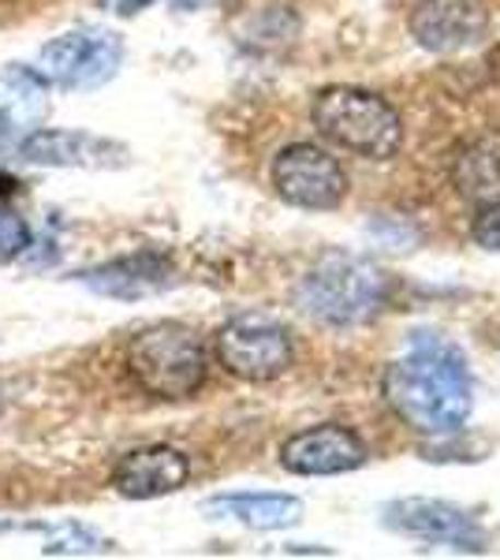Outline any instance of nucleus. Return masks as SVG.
Listing matches in <instances>:
<instances>
[{"label": "nucleus", "instance_id": "nucleus-21", "mask_svg": "<svg viewBox=\"0 0 500 560\" xmlns=\"http://www.w3.org/2000/svg\"><path fill=\"white\" fill-rule=\"evenodd\" d=\"M153 0H102L105 12H116V15H139L142 8H150Z\"/></svg>", "mask_w": 500, "mask_h": 560}, {"label": "nucleus", "instance_id": "nucleus-3", "mask_svg": "<svg viewBox=\"0 0 500 560\" xmlns=\"http://www.w3.org/2000/svg\"><path fill=\"white\" fill-rule=\"evenodd\" d=\"M124 366L131 382L158 400H190L209 377V355L195 329L158 322L127 340Z\"/></svg>", "mask_w": 500, "mask_h": 560}, {"label": "nucleus", "instance_id": "nucleus-10", "mask_svg": "<svg viewBox=\"0 0 500 560\" xmlns=\"http://www.w3.org/2000/svg\"><path fill=\"white\" fill-rule=\"evenodd\" d=\"M489 15L478 0H418L411 38L430 52H463L486 42Z\"/></svg>", "mask_w": 500, "mask_h": 560}, {"label": "nucleus", "instance_id": "nucleus-2", "mask_svg": "<svg viewBox=\"0 0 500 560\" xmlns=\"http://www.w3.org/2000/svg\"><path fill=\"white\" fill-rule=\"evenodd\" d=\"M388 300V277L351 255H325L295 284V306L325 329L370 322Z\"/></svg>", "mask_w": 500, "mask_h": 560}, {"label": "nucleus", "instance_id": "nucleus-20", "mask_svg": "<svg viewBox=\"0 0 500 560\" xmlns=\"http://www.w3.org/2000/svg\"><path fill=\"white\" fill-rule=\"evenodd\" d=\"M26 131H31V128H26L20 116L8 113V108H0V161H8L15 150H20V139Z\"/></svg>", "mask_w": 500, "mask_h": 560}, {"label": "nucleus", "instance_id": "nucleus-8", "mask_svg": "<svg viewBox=\"0 0 500 560\" xmlns=\"http://www.w3.org/2000/svg\"><path fill=\"white\" fill-rule=\"evenodd\" d=\"M388 530H399L407 538H422V541H441L452 549H467V553H481L486 535H481L478 520L470 512L456 509L449 501L438 497H404L381 509Z\"/></svg>", "mask_w": 500, "mask_h": 560}, {"label": "nucleus", "instance_id": "nucleus-19", "mask_svg": "<svg viewBox=\"0 0 500 560\" xmlns=\"http://www.w3.org/2000/svg\"><path fill=\"white\" fill-rule=\"evenodd\" d=\"M470 236H475L478 247L486 250H500V202H486L470 224Z\"/></svg>", "mask_w": 500, "mask_h": 560}, {"label": "nucleus", "instance_id": "nucleus-4", "mask_svg": "<svg viewBox=\"0 0 500 560\" xmlns=\"http://www.w3.org/2000/svg\"><path fill=\"white\" fill-rule=\"evenodd\" d=\"M314 128L340 150L367 161H388L404 147V120L381 94L359 86H325L311 105Z\"/></svg>", "mask_w": 500, "mask_h": 560}, {"label": "nucleus", "instance_id": "nucleus-14", "mask_svg": "<svg viewBox=\"0 0 500 560\" xmlns=\"http://www.w3.org/2000/svg\"><path fill=\"white\" fill-rule=\"evenodd\" d=\"M206 516L235 520L251 530H284L303 520V501L292 493H221L202 504Z\"/></svg>", "mask_w": 500, "mask_h": 560}, {"label": "nucleus", "instance_id": "nucleus-13", "mask_svg": "<svg viewBox=\"0 0 500 560\" xmlns=\"http://www.w3.org/2000/svg\"><path fill=\"white\" fill-rule=\"evenodd\" d=\"M190 478V459L172 445H147L127 453L113 471V490L127 501H153L176 493Z\"/></svg>", "mask_w": 500, "mask_h": 560}, {"label": "nucleus", "instance_id": "nucleus-18", "mask_svg": "<svg viewBox=\"0 0 500 560\" xmlns=\"http://www.w3.org/2000/svg\"><path fill=\"white\" fill-rule=\"evenodd\" d=\"M113 546V541H105L102 535H94V530H86V527H63V535L60 538H53L49 546H45V553H79V557H86V553H105V549Z\"/></svg>", "mask_w": 500, "mask_h": 560}, {"label": "nucleus", "instance_id": "nucleus-5", "mask_svg": "<svg viewBox=\"0 0 500 560\" xmlns=\"http://www.w3.org/2000/svg\"><path fill=\"white\" fill-rule=\"evenodd\" d=\"M217 363L240 382H272L280 377L295 359L292 332L269 314H235L224 322L213 337Z\"/></svg>", "mask_w": 500, "mask_h": 560}, {"label": "nucleus", "instance_id": "nucleus-9", "mask_svg": "<svg viewBox=\"0 0 500 560\" xmlns=\"http://www.w3.org/2000/svg\"><path fill=\"white\" fill-rule=\"evenodd\" d=\"M367 445L362 438L348 427L336 422H322V427L299 430L280 445V467L303 478H322V475H348L359 471L367 464Z\"/></svg>", "mask_w": 500, "mask_h": 560}, {"label": "nucleus", "instance_id": "nucleus-6", "mask_svg": "<svg viewBox=\"0 0 500 560\" xmlns=\"http://www.w3.org/2000/svg\"><path fill=\"white\" fill-rule=\"evenodd\" d=\"M38 65L49 86L63 90V94H86V90H97L108 79H116L124 65V42L120 34L105 31V26L68 31L42 45Z\"/></svg>", "mask_w": 500, "mask_h": 560}, {"label": "nucleus", "instance_id": "nucleus-16", "mask_svg": "<svg viewBox=\"0 0 500 560\" xmlns=\"http://www.w3.org/2000/svg\"><path fill=\"white\" fill-rule=\"evenodd\" d=\"M45 97H49V79L34 68L8 65L0 71V108L15 113L23 124L38 120L45 113Z\"/></svg>", "mask_w": 500, "mask_h": 560}, {"label": "nucleus", "instance_id": "nucleus-15", "mask_svg": "<svg viewBox=\"0 0 500 560\" xmlns=\"http://www.w3.org/2000/svg\"><path fill=\"white\" fill-rule=\"evenodd\" d=\"M452 176L470 202H500V135H486V139L463 147Z\"/></svg>", "mask_w": 500, "mask_h": 560}, {"label": "nucleus", "instance_id": "nucleus-12", "mask_svg": "<svg viewBox=\"0 0 500 560\" xmlns=\"http://www.w3.org/2000/svg\"><path fill=\"white\" fill-rule=\"evenodd\" d=\"M15 158L42 168H116L124 165V147L90 131L38 128L23 135Z\"/></svg>", "mask_w": 500, "mask_h": 560}, {"label": "nucleus", "instance_id": "nucleus-17", "mask_svg": "<svg viewBox=\"0 0 500 560\" xmlns=\"http://www.w3.org/2000/svg\"><path fill=\"white\" fill-rule=\"evenodd\" d=\"M31 224L23 217H15L12 210H0V266L20 258L31 247Z\"/></svg>", "mask_w": 500, "mask_h": 560}, {"label": "nucleus", "instance_id": "nucleus-11", "mask_svg": "<svg viewBox=\"0 0 500 560\" xmlns=\"http://www.w3.org/2000/svg\"><path fill=\"white\" fill-rule=\"evenodd\" d=\"M79 280L90 292L105 295V300H147V295H161L179 284V269L172 266L168 255L161 250H135V255L113 258L105 266H94Z\"/></svg>", "mask_w": 500, "mask_h": 560}, {"label": "nucleus", "instance_id": "nucleus-7", "mask_svg": "<svg viewBox=\"0 0 500 560\" xmlns=\"http://www.w3.org/2000/svg\"><path fill=\"white\" fill-rule=\"evenodd\" d=\"M272 187L295 210H336L348 198V173L322 147L292 142L272 158Z\"/></svg>", "mask_w": 500, "mask_h": 560}, {"label": "nucleus", "instance_id": "nucleus-1", "mask_svg": "<svg viewBox=\"0 0 500 560\" xmlns=\"http://www.w3.org/2000/svg\"><path fill=\"white\" fill-rule=\"evenodd\" d=\"M381 393L388 408L426 438L460 433L475 411L467 355L441 332H415L404 355L385 366Z\"/></svg>", "mask_w": 500, "mask_h": 560}]
</instances>
